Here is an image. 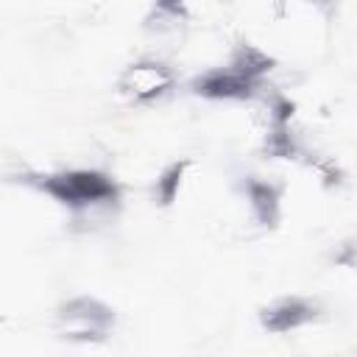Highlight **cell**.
I'll list each match as a JSON object with an SVG mask.
<instances>
[{"instance_id": "obj_1", "label": "cell", "mask_w": 357, "mask_h": 357, "mask_svg": "<svg viewBox=\"0 0 357 357\" xmlns=\"http://www.w3.org/2000/svg\"><path fill=\"white\" fill-rule=\"evenodd\" d=\"M39 187L67 206H89L117 195V187L106 176L92 170H67V173L45 176Z\"/></svg>"}, {"instance_id": "obj_2", "label": "cell", "mask_w": 357, "mask_h": 357, "mask_svg": "<svg viewBox=\"0 0 357 357\" xmlns=\"http://www.w3.org/2000/svg\"><path fill=\"white\" fill-rule=\"evenodd\" d=\"M114 326V312L98 298L78 296L59 307V329L70 340H103Z\"/></svg>"}, {"instance_id": "obj_3", "label": "cell", "mask_w": 357, "mask_h": 357, "mask_svg": "<svg viewBox=\"0 0 357 357\" xmlns=\"http://www.w3.org/2000/svg\"><path fill=\"white\" fill-rule=\"evenodd\" d=\"M120 86L128 98H134L139 103H151L173 86V73L159 61H139L123 73Z\"/></svg>"}, {"instance_id": "obj_4", "label": "cell", "mask_w": 357, "mask_h": 357, "mask_svg": "<svg viewBox=\"0 0 357 357\" xmlns=\"http://www.w3.org/2000/svg\"><path fill=\"white\" fill-rule=\"evenodd\" d=\"M251 89H254V84L248 78L237 75L231 67L212 70L195 81V92H201L206 98H248Z\"/></svg>"}, {"instance_id": "obj_5", "label": "cell", "mask_w": 357, "mask_h": 357, "mask_svg": "<svg viewBox=\"0 0 357 357\" xmlns=\"http://www.w3.org/2000/svg\"><path fill=\"white\" fill-rule=\"evenodd\" d=\"M310 318H312V304H307L304 298H282L262 312V326L271 332H290L307 324Z\"/></svg>"}, {"instance_id": "obj_6", "label": "cell", "mask_w": 357, "mask_h": 357, "mask_svg": "<svg viewBox=\"0 0 357 357\" xmlns=\"http://www.w3.org/2000/svg\"><path fill=\"white\" fill-rule=\"evenodd\" d=\"M248 201L259 223H273L279 212V192L265 181H248Z\"/></svg>"}, {"instance_id": "obj_7", "label": "cell", "mask_w": 357, "mask_h": 357, "mask_svg": "<svg viewBox=\"0 0 357 357\" xmlns=\"http://www.w3.org/2000/svg\"><path fill=\"white\" fill-rule=\"evenodd\" d=\"M181 173H184V165H170L162 173V178H156V195H159L162 204H170L173 201V195H176V190L181 184Z\"/></svg>"}]
</instances>
